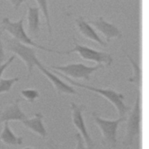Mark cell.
I'll use <instances>...</instances> for the list:
<instances>
[{
    "instance_id": "27",
    "label": "cell",
    "mask_w": 149,
    "mask_h": 149,
    "mask_svg": "<svg viewBox=\"0 0 149 149\" xmlns=\"http://www.w3.org/2000/svg\"><path fill=\"white\" fill-rule=\"evenodd\" d=\"M92 2H95V0H91Z\"/></svg>"
},
{
    "instance_id": "16",
    "label": "cell",
    "mask_w": 149,
    "mask_h": 149,
    "mask_svg": "<svg viewBox=\"0 0 149 149\" xmlns=\"http://www.w3.org/2000/svg\"><path fill=\"white\" fill-rule=\"evenodd\" d=\"M126 56L130 62L132 68L133 73L132 75L129 78L128 81L130 83L135 85L137 89L141 90L142 87V69L140 66L136 63L134 59L126 52L125 50H123Z\"/></svg>"
},
{
    "instance_id": "18",
    "label": "cell",
    "mask_w": 149,
    "mask_h": 149,
    "mask_svg": "<svg viewBox=\"0 0 149 149\" xmlns=\"http://www.w3.org/2000/svg\"><path fill=\"white\" fill-rule=\"evenodd\" d=\"M20 94L26 101L31 104L34 103L40 97V92L35 88L23 89L21 90Z\"/></svg>"
},
{
    "instance_id": "2",
    "label": "cell",
    "mask_w": 149,
    "mask_h": 149,
    "mask_svg": "<svg viewBox=\"0 0 149 149\" xmlns=\"http://www.w3.org/2000/svg\"><path fill=\"white\" fill-rule=\"evenodd\" d=\"M126 119L125 132L122 144L125 147L131 146L134 139L140 136L141 119V90L137 89L135 101Z\"/></svg>"
},
{
    "instance_id": "21",
    "label": "cell",
    "mask_w": 149,
    "mask_h": 149,
    "mask_svg": "<svg viewBox=\"0 0 149 149\" xmlns=\"http://www.w3.org/2000/svg\"><path fill=\"white\" fill-rule=\"evenodd\" d=\"M45 146L48 149H65L61 144H58L51 138H49L46 140Z\"/></svg>"
},
{
    "instance_id": "8",
    "label": "cell",
    "mask_w": 149,
    "mask_h": 149,
    "mask_svg": "<svg viewBox=\"0 0 149 149\" xmlns=\"http://www.w3.org/2000/svg\"><path fill=\"white\" fill-rule=\"evenodd\" d=\"M70 108L73 125L82 136L88 149H93L95 143L87 130L83 116V112L87 108L86 105L82 103L77 104L72 101L70 102Z\"/></svg>"
},
{
    "instance_id": "3",
    "label": "cell",
    "mask_w": 149,
    "mask_h": 149,
    "mask_svg": "<svg viewBox=\"0 0 149 149\" xmlns=\"http://www.w3.org/2000/svg\"><path fill=\"white\" fill-rule=\"evenodd\" d=\"M94 122L100 129L101 133L102 145L115 148L117 144L118 129L120 123L126 120V117H118L116 119H107L101 117L95 111L91 112Z\"/></svg>"
},
{
    "instance_id": "11",
    "label": "cell",
    "mask_w": 149,
    "mask_h": 149,
    "mask_svg": "<svg viewBox=\"0 0 149 149\" xmlns=\"http://www.w3.org/2000/svg\"><path fill=\"white\" fill-rule=\"evenodd\" d=\"M74 22L78 31L84 37L97 43L102 47H107V42L104 41L99 37L94 29L88 23V22H86L84 20L83 17L79 16L74 19Z\"/></svg>"
},
{
    "instance_id": "23",
    "label": "cell",
    "mask_w": 149,
    "mask_h": 149,
    "mask_svg": "<svg viewBox=\"0 0 149 149\" xmlns=\"http://www.w3.org/2000/svg\"><path fill=\"white\" fill-rule=\"evenodd\" d=\"M2 30H0V65L2 64L5 60V54L2 41Z\"/></svg>"
},
{
    "instance_id": "4",
    "label": "cell",
    "mask_w": 149,
    "mask_h": 149,
    "mask_svg": "<svg viewBox=\"0 0 149 149\" xmlns=\"http://www.w3.org/2000/svg\"><path fill=\"white\" fill-rule=\"evenodd\" d=\"M23 21L24 16H23L19 20L16 22H12L8 17H4L2 20V29L3 30L6 31L9 34H10L17 41L26 44L27 45L38 48L40 50L49 52H54L61 55V51L50 49L44 47L43 45H40L36 42L33 41L32 38L28 36L26 33L24 27H23Z\"/></svg>"
},
{
    "instance_id": "13",
    "label": "cell",
    "mask_w": 149,
    "mask_h": 149,
    "mask_svg": "<svg viewBox=\"0 0 149 149\" xmlns=\"http://www.w3.org/2000/svg\"><path fill=\"white\" fill-rule=\"evenodd\" d=\"M27 27L31 38H38L41 35L40 22V8L31 7L27 3Z\"/></svg>"
},
{
    "instance_id": "22",
    "label": "cell",
    "mask_w": 149,
    "mask_h": 149,
    "mask_svg": "<svg viewBox=\"0 0 149 149\" xmlns=\"http://www.w3.org/2000/svg\"><path fill=\"white\" fill-rule=\"evenodd\" d=\"M15 59V56L12 55L7 61L4 62L2 64L0 65V80L2 78V74L4 72L5 70L13 62Z\"/></svg>"
},
{
    "instance_id": "25",
    "label": "cell",
    "mask_w": 149,
    "mask_h": 149,
    "mask_svg": "<svg viewBox=\"0 0 149 149\" xmlns=\"http://www.w3.org/2000/svg\"><path fill=\"white\" fill-rule=\"evenodd\" d=\"M20 149H35L33 147H25L24 148H20Z\"/></svg>"
},
{
    "instance_id": "5",
    "label": "cell",
    "mask_w": 149,
    "mask_h": 149,
    "mask_svg": "<svg viewBox=\"0 0 149 149\" xmlns=\"http://www.w3.org/2000/svg\"><path fill=\"white\" fill-rule=\"evenodd\" d=\"M5 48L19 56L24 63L27 69V77L29 79L33 74V70L39 61L37 56L34 47L24 44L17 40L11 38L5 41Z\"/></svg>"
},
{
    "instance_id": "6",
    "label": "cell",
    "mask_w": 149,
    "mask_h": 149,
    "mask_svg": "<svg viewBox=\"0 0 149 149\" xmlns=\"http://www.w3.org/2000/svg\"><path fill=\"white\" fill-rule=\"evenodd\" d=\"M73 44L74 47L70 50L61 51V55H69L71 53H77L84 60L95 62L97 64L110 66L113 63V58L111 54L98 51L86 45L80 44L78 42L75 37H73Z\"/></svg>"
},
{
    "instance_id": "1",
    "label": "cell",
    "mask_w": 149,
    "mask_h": 149,
    "mask_svg": "<svg viewBox=\"0 0 149 149\" xmlns=\"http://www.w3.org/2000/svg\"><path fill=\"white\" fill-rule=\"evenodd\" d=\"M49 69L51 70V71L54 73L55 74L62 77L63 79H65L70 84L77 87L84 88L86 90L98 94L99 95L103 97L113 105L117 111L119 117L122 118L127 116V114L129 112L132 108L130 106L127 105L125 103V96L121 93H119L111 88H98L94 86L83 84L65 76L62 73L55 70L50 69Z\"/></svg>"
},
{
    "instance_id": "15",
    "label": "cell",
    "mask_w": 149,
    "mask_h": 149,
    "mask_svg": "<svg viewBox=\"0 0 149 149\" xmlns=\"http://www.w3.org/2000/svg\"><path fill=\"white\" fill-rule=\"evenodd\" d=\"M4 123L3 129L0 134V140L2 142L8 146H20L23 143V138L22 136H18L14 133L10 129L9 122Z\"/></svg>"
},
{
    "instance_id": "7",
    "label": "cell",
    "mask_w": 149,
    "mask_h": 149,
    "mask_svg": "<svg viewBox=\"0 0 149 149\" xmlns=\"http://www.w3.org/2000/svg\"><path fill=\"white\" fill-rule=\"evenodd\" d=\"M104 66V65L100 64L89 66L83 63L77 62L62 65H50L46 67L50 69L55 70L72 79L89 81L90 80L91 75L94 72L102 68Z\"/></svg>"
},
{
    "instance_id": "24",
    "label": "cell",
    "mask_w": 149,
    "mask_h": 149,
    "mask_svg": "<svg viewBox=\"0 0 149 149\" xmlns=\"http://www.w3.org/2000/svg\"><path fill=\"white\" fill-rule=\"evenodd\" d=\"M8 1H9L10 2V3L13 6V8L15 10H18L20 5L23 3L26 2L27 1V0H8Z\"/></svg>"
},
{
    "instance_id": "14",
    "label": "cell",
    "mask_w": 149,
    "mask_h": 149,
    "mask_svg": "<svg viewBox=\"0 0 149 149\" xmlns=\"http://www.w3.org/2000/svg\"><path fill=\"white\" fill-rule=\"evenodd\" d=\"M43 119V114L41 112H38L34 113L33 117L27 118L22 122L27 129L44 139L47 136L48 132L44 126Z\"/></svg>"
},
{
    "instance_id": "12",
    "label": "cell",
    "mask_w": 149,
    "mask_h": 149,
    "mask_svg": "<svg viewBox=\"0 0 149 149\" xmlns=\"http://www.w3.org/2000/svg\"><path fill=\"white\" fill-rule=\"evenodd\" d=\"M22 100L17 98L12 104L1 112L0 118L2 122L9 121L22 122L27 118L26 113L21 109L19 104Z\"/></svg>"
},
{
    "instance_id": "17",
    "label": "cell",
    "mask_w": 149,
    "mask_h": 149,
    "mask_svg": "<svg viewBox=\"0 0 149 149\" xmlns=\"http://www.w3.org/2000/svg\"><path fill=\"white\" fill-rule=\"evenodd\" d=\"M35 1H36L38 6V8H40V10H41V12L42 13V15L45 19V22L47 24L48 33L49 36H51L52 34V26L50 22L47 0H35Z\"/></svg>"
},
{
    "instance_id": "9",
    "label": "cell",
    "mask_w": 149,
    "mask_h": 149,
    "mask_svg": "<svg viewBox=\"0 0 149 149\" xmlns=\"http://www.w3.org/2000/svg\"><path fill=\"white\" fill-rule=\"evenodd\" d=\"M36 66L51 83L58 94L79 95L73 86L61 80L58 75L49 70L40 60L37 62Z\"/></svg>"
},
{
    "instance_id": "20",
    "label": "cell",
    "mask_w": 149,
    "mask_h": 149,
    "mask_svg": "<svg viewBox=\"0 0 149 149\" xmlns=\"http://www.w3.org/2000/svg\"><path fill=\"white\" fill-rule=\"evenodd\" d=\"M74 137L76 141L74 149H88L82 136L79 132L74 134Z\"/></svg>"
},
{
    "instance_id": "19",
    "label": "cell",
    "mask_w": 149,
    "mask_h": 149,
    "mask_svg": "<svg viewBox=\"0 0 149 149\" xmlns=\"http://www.w3.org/2000/svg\"><path fill=\"white\" fill-rule=\"evenodd\" d=\"M19 80V78L17 77L9 79L1 78L0 80V94L9 92L13 84Z\"/></svg>"
},
{
    "instance_id": "10",
    "label": "cell",
    "mask_w": 149,
    "mask_h": 149,
    "mask_svg": "<svg viewBox=\"0 0 149 149\" xmlns=\"http://www.w3.org/2000/svg\"><path fill=\"white\" fill-rule=\"evenodd\" d=\"M88 23L104 36L107 42L112 39H120L122 37V31L118 27L106 21L102 16L94 20H88Z\"/></svg>"
},
{
    "instance_id": "26",
    "label": "cell",
    "mask_w": 149,
    "mask_h": 149,
    "mask_svg": "<svg viewBox=\"0 0 149 149\" xmlns=\"http://www.w3.org/2000/svg\"><path fill=\"white\" fill-rule=\"evenodd\" d=\"M0 114H1V111H0ZM1 123H2L1 122V118H0V126H1Z\"/></svg>"
},
{
    "instance_id": "28",
    "label": "cell",
    "mask_w": 149,
    "mask_h": 149,
    "mask_svg": "<svg viewBox=\"0 0 149 149\" xmlns=\"http://www.w3.org/2000/svg\"><path fill=\"white\" fill-rule=\"evenodd\" d=\"M122 1H123V0H122Z\"/></svg>"
}]
</instances>
